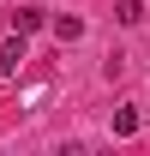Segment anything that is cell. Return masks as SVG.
Returning <instances> with one entry per match:
<instances>
[{
  "label": "cell",
  "mask_w": 150,
  "mask_h": 156,
  "mask_svg": "<svg viewBox=\"0 0 150 156\" xmlns=\"http://www.w3.org/2000/svg\"><path fill=\"white\" fill-rule=\"evenodd\" d=\"M48 30H54L60 42H78L84 36V18H48Z\"/></svg>",
  "instance_id": "3957f363"
},
{
  "label": "cell",
  "mask_w": 150,
  "mask_h": 156,
  "mask_svg": "<svg viewBox=\"0 0 150 156\" xmlns=\"http://www.w3.org/2000/svg\"><path fill=\"white\" fill-rule=\"evenodd\" d=\"M42 24H48V12H36V6H24V12H12V30H18V36H36Z\"/></svg>",
  "instance_id": "7a4b0ae2"
},
{
  "label": "cell",
  "mask_w": 150,
  "mask_h": 156,
  "mask_svg": "<svg viewBox=\"0 0 150 156\" xmlns=\"http://www.w3.org/2000/svg\"><path fill=\"white\" fill-rule=\"evenodd\" d=\"M138 132V108H114V138H132Z\"/></svg>",
  "instance_id": "277c9868"
},
{
  "label": "cell",
  "mask_w": 150,
  "mask_h": 156,
  "mask_svg": "<svg viewBox=\"0 0 150 156\" xmlns=\"http://www.w3.org/2000/svg\"><path fill=\"white\" fill-rule=\"evenodd\" d=\"M114 18H120V24H138V18H144V0H114Z\"/></svg>",
  "instance_id": "5b68a950"
},
{
  "label": "cell",
  "mask_w": 150,
  "mask_h": 156,
  "mask_svg": "<svg viewBox=\"0 0 150 156\" xmlns=\"http://www.w3.org/2000/svg\"><path fill=\"white\" fill-rule=\"evenodd\" d=\"M18 66H24V36L12 30V36L0 42V78H18Z\"/></svg>",
  "instance_id": "6da1fadb"
}]
</instances>
